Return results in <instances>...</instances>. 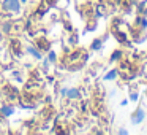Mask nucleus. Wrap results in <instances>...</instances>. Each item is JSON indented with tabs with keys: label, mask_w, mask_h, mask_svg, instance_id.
I'll return each instance as SVG.
<instances>
[{
	"label": "nucleus",
	"mask_w": 147,
	"mask_h": 135,
	"mask_svg": "<svg viewBox=\"0 0 147 135\" xmlns=\"http://www.w3.org/2000/svg\"><path fill=\"white\" fill-rule=\"evenodd\" d=\"M136 115H138L136 118H133V122H134V124H138V122H141V121H142V118H144V113L141 111V110L136 113Z\"/></svg>",
	"instance_id": "1"
},
{
	"label": "nucleus",
	"mask_w": 147,
	"mask_h": 135,
	"mask_svg": "<svg viewBox=\"0 0 147 135\" xmlns=\"http://www.w3.org/2000/svg\"><path fill=\"white\" fill-rule=\"evenodd\" d=\"M115 75H117L115 72H109V73H108V76H106V80H112V78H114Z\"/></svg>",
	"instance_id": "2"
},
{
	"label": "nucleus",
	"mask_w": 147,
	"mask_h": 135,
	"mask_svg": "<svg viewBox=\"0 0 147 135\" xmlns=\"http://www.w3.org/2000/svg\"><path fill=\"white\" fill-rule=\"evenodd\" d=\"M11 111H13L11 108H3V113H5V115H10Z\"/></svg>",
	"instance_id": "3"
},
{
	"label": "nucleus",
	"mask_w": 147,
	"mask_h": 135,
	"mask_svg": "<svg viewBox=\"0 0 147 135\" xmlns=\"http://www.w3.org/2000/svg\"><path fill=\"white\" fill-rule=\"evenodd\" d=\"M68 94H70V97H74V95H76V91H70Z\"/></svg>",
	"instance_id": "4"
}]
</instances>
